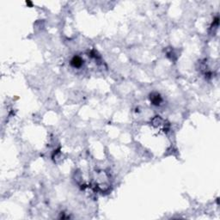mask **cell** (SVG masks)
Returning a JSON list of instances; mask_svg holds the SVG:
<instances>
[{
    "label": "cell",
    "instance_id": "6da1fadb",
    "mask_svg": "<svg viewBox=\"0 0 220 220\" xmlns=\"http://www.w3.org/2000/svg\"><path fill=\"white\" fill-rule=\"evenodd\" d=\"M83 63H84V61L79 56H74L71 60V65L74 68H79L83 66Z\"/></svg>",
    "mask_w": 220,
    "mask_h": 220
},
{
    "label": "cell",
    "instance_id": "7a4b0ae2",
    "mask_svg": "<svg viewBox=\"0 0 220 220\" xmlns=\"http://www.w3.org/2000/svg\"><path fill=\"white\" fill-rule=\"evenodd\" d=\"M151 101L152 102V104L156 105V106H158L162 102V98L158 94H152L151 95Z\"/></svg>",
    "mask_w": 220,
    "mask_h": 220
}]
</instances>
